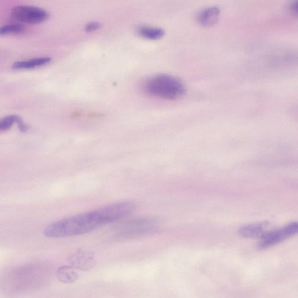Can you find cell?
I'll return each mask as SVG.
<instances>
[{
  "label": "cell",
  "mask_w": 298,
  "mask_h": 298,
  "mask_svg": "<svg viewBox=\"0 0 298 298\" xmlns=\"http://www.w3.org/2000/svg\"><path fill=\"white\" fill-rule=\"evenodd\" d=\"M136 208V204L128 201L107 205L56 221L48 225L44 234L53 239L85 234L103 225L123 219L131 215Z\"/></svg>",
  "instance_id": "1"
},
{
  "label": "cell",
  "mask_w": 298,
  "mask_h": 298,
  "mask_svg": "<svg viewBox=\"0 0 298 298\" xmlns=\"http://www.w3.org/2000/svg\"><path fill=\"white\" fill-rule=\"evenodd\" d=\"M144 88L151 96L170 100L180 99L186 92V87L180 79L167 74L153 76L145 83Z\"/></svg>",
  "instance_id": "2"
},
{
  "label": "cell",
  "mask_w": 298,
  "mask_h": 298,
  "mask_svg": "<svg viewBox=\"0 0 298 298\" xmlns=\"http://www.w3.org/2000/svg\"><path fill=\"white\" fill-rule=\"evenodd\" d=\"M116 236L118 239H129L151 234L158 231V222L151 217H143L123 221L116 226Z\"/></svg>",
  "instance_id": "3"
},
{
  "label": "cell",
  "mask_w": 298,
  "mask_h": 298,
  "mask_svg": "<svg viewBox=\"0 0 298 298\" xmlns=\"http://www.w3.org/2000/svg\"><path fill=\"white\" fill-rule=\"evenodd\" d=\"M11 16L16 21L29 24L45 21L48 18L47 12L40 8L31 6H18L12 9Z\"/></svg>",
  "instance_id": "4"
},
{
  "label": "cell",
  "mask_w": 298,
  "mask_h": 298,
  "mask_svg": "<svg viewBox=\"0 0 298 298\" xmlns=\"http://www.w3.org/2000/svg\"><path fill=\"white\" fill-rule=\"evenodd\" d=\"M297 223H291L277 230L269 232L261 239L258 247L261 250L271 248L296 234Z\"/></svg>",
  "instance_id": "5"
},
{
  "label": "cell",
  "mask_w": 298,
  "mask_h": 298,
  "mask_svg": "<svg viewBox=\"0 0 298 298\" xmlns=\"http://www.w3.org/2000/svg\"><path fill=\"white\" fill-rule=\"evenodd\" d=\"M68 261L72 267L83 271H90L96 264L94 253L83 250H79L70 256Z\"/></svg>",
  "instance_id": "6"
},
{
  "label": "cell",
  "mask_w": 298,
  "mask_h": 298,
  "mask_svg": "<svg viewBox=\"0 0 298 298\" xmlns=\"http://www.w3.org/2000/svg\"><path fill=\"white\" fill-rule=\"evenodd\" d=\"M220 14V10L219 7L212 6L205 8L197 14V22L204 26H212L218 21Z\"/></svg>",
  "instance_id": "7"
},
{
  "label": "cell",
  "mask_w": 298,
  "mask_h": 298,
  "mask_svg": "<svg viewBox=\"0 0 298 298\" xmlns=\"http://www.w3.org/2000/svg\"><path fill=\"white\" fill-rule=\"evenodd\" d=\"M266 224L255 223L245 225L240 229L241 236L247 239H262L268 232Z\"/></svg>",
  "instance_id": "8"
},
{
  "label": "cell",
  "mask_w": 298,
  "mask_h": 298,
  "mask_svg": "<svg viewBox=\"0 0 298 298\" xmlns=\"http://www.w3.org/2000/svg\"><path fill=\"white\" fill-rule=\"evenodd\" d=\"M51 62V58L49 57H40L29 60H25V61H21L16 62L13 64V69L15 70H26L32 69L38 67H41L46 65Z\"/></svg>",
  "instance_id": "9"
},
{
  "label": "cell",
  "mask_w": 298,
  "mask_h": 298,
  "mask_svg": "<svg viewBox=\"0 0 298 298\" xmlns=\"http://www.w3.org/2000/svg\"><path fill=\"white\" fill-rule=\"evenodd\" d=\"M57 276L59 281L65 284L74 283L79 278L78 273L70 266L59 267L57 271Z\"/></svg>",
  "instance_id": "10"
},
{
  "label": "cell",
  "mask_w": 298,
  "mask_h": 298,
  "mask_svg": "<svg viewBox=\"0 0 298 298\" xmlns=\"http://www.w3.org/2000/svg\"><path fill=\"white\" fill-rule=\"evenodd\" d=\"M138 32L142 37L151 40L159 39L165 34V32L162 28L148 26L139 27Z\"/></svg>",
  "instance_id": "11"
},
{
  "label": "cell",
  "mask_w": 298,
  "mask_h": 298,
  "mask_svg": "<svg viewBox=\"0 0 298 298\" xmlns=\"http://www.w3.org/2000/svg\"><path fill=\"white\" fill-rule=\"evenodd\" d=\"M25 29L21 24H9L0 26V35H18L23 33Z\"/></svg>",
  "instance_id": "12"
},
{
  "label": "cell",
  "mask_w": 298,
  "mask_h": 298,
  "mask_svg": "<svg viewBox=\"0 0 298 298\" xmlns=\"http://www.w3.org/2000/svg\"><path fill=\"white\" fill-rule=\"evenodd\" d=\"M21 120L17 115H10L0 120V132L9 130L15 123L18 124Z\"/></svg>",
  "instance_id": "13"
},
{
  "label": "cell",
  "mask_w": 298,
  "mask_h": 298,
  "mask_svg": "<svg viewBox=\"0 0 298 298\" xmlns=\"http://www.w3.org/2000/svg\"><path fill=\"white\" fill-rule=\"evenodd\" d=\"M101 26L100 23L98 22H92L88 23L86 26V30L87 32H94L99 29Z\"/></svg>",
  "instance_id": "14"
},
{
  "label": "cell",
  "mask_w": 298,
  "mask_h": 298,
  "mask_svg": "<svg viewBox=\"0 0 298 298\" xmlns=\"http://www.w3.org/2000/svg\"><path fill=\"white\" fill-rule=\"evenodd\" d=\"M290 11L293 14H297V2H293L290 5Z\"/></svg>",
  "instance_id": "15"
}]
</instances>
